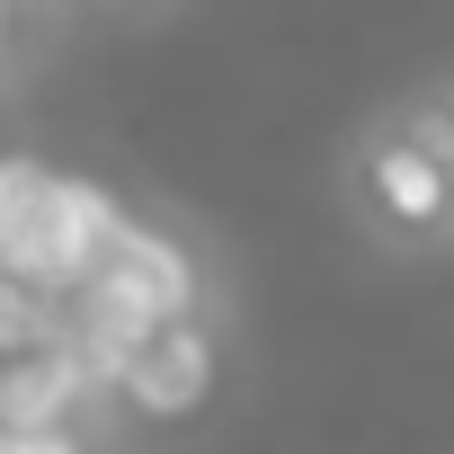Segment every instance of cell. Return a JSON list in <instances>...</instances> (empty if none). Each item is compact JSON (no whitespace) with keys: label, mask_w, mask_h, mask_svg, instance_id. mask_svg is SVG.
<instances>
[{"label":"cell","mask_w":454,"mask_h":454,"mask_svg":"<svg viewBox=\"0 0 454 454\" xmlns=\"http://www.w3.org/2000/svg\"><path fill=\"white\" fill-rule=\"evenodd\" d=\"M116 232H125V214L90 178H63L45 160H0V277L27 286L36 303L45 294L72 303Z\"/></svg>","instance_id":"1"},{"label":"cell","mask_w":454,"mask_h":454,"mask_svg":"<svg viewBox=\"0 0 454 454\" xmlns=\"http://www.w3.org/2000/svg\"><path fill=\"white\" fill-rule=\"evenodd\" d=\"M374 196L392 205V223H436L445 214V160L427 143H392L374 160Z\"/></svg>","instance_id":"5"},{"label":"cell","mask_w":454,"mask_h":454,"mask_svg":"<svg viewBox=\"0 0 454 454\" xmlns=\"http://www.w3.org/2000/svg\"><path fill=\"white\" fill-rule=\"evenodd\" d=\"M90 383H98V374L81 365V348H72L63 330H54V339H36L27 356L0 365V436H54Z\"/></svg>","instance_id":"3"},{"label":"cell","mask_w":454,"mask_h":454,"mask_svg":"<svg viewBox=\"0 0 454 454\" xmlns=\"http://www.w3.org/2000/svg\"><path fill=\"white\" fill-rule=\"evenodd\" d=\"M90 277H98V286H116L125 303H143L160 330H169V321H187V303H196V268H187V250H178L169 232H143V223H125Z\"/></svg>","instance_id":"4"},{"label":"cell","mask_w":454,"mask_h":454,"mask_svg":"<svg viewBox=\"0 0 454 454\" xmlns=\"http://www.w3.org/2000/svg\"><path fill=\"white\" fill-rule=\"evenodd\" d=\"M0 454H81V445L54 427V436H0Z\"/></svg>","instance_id":"6"},{"label":"cell","mask_w":454,"mask_h":454,"mask_svg":"<svg viewBox=\"0 0 454 454\" xmlns=\"http://www.w3.org/2000/svg\"><path fill=\"white\" fill-rule=\"evenodd\" d=\"M0 45H10V10H0Z\"/></svg>","instance_id":"7"},{"label":"cell","mask_w":454,"mask_h":454,"mask_svg":"<svg viewBox=\"0 0 454 454\" xmlns=\"http://www.w3.org/2000/svg\"><path fill=\"white\" fill-rule=\"evenodd\" d=\"M116 392L143 410V419H196L205 392H214V339L196 321H169L134 348V365L116 374Z\"/></svg>","instance_id":"2"}]
</instances>
